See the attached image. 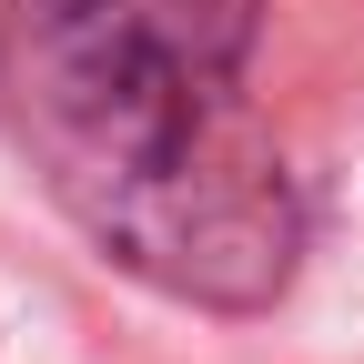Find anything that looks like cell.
Segmentation results:
<instances>
[{"label": "cell", "instance_id": "cell-1", "mask_svg": "<svg viewBox=\"0 0 364 364\" xmlns=\"http://www.w3.org/2000/svg\"><path fill=\"white\" fill-rule=\"evenodd\" d=\"M263 0H0V122L102 263L253 314L304 263V193L243 102Z\"/></svg>", "mask_w": 364, "mask_h": 364}]
</instances>
